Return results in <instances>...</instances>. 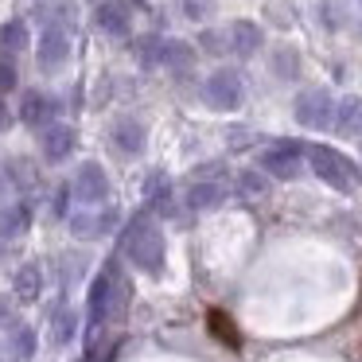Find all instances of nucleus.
<instances>
[{"mask_svg":"<svg viewBox=\"0 0 362 362\" xmlns=\"http://www.w3.org/2000/svg\"><path fill=\"white\" fill-rule=\"evenodd\" d=\"M8 323H12V300L0 296V327H8Z\"/></svg>","mask_w":362,"mask_h":362,"instance_id":"30","label":"nucleus"},{"mask_svg":"<svg viewBox=\"0 0 362 362\" xmlns=\"http://www.w3.org/2000/svg\"><path fill=\"white\" fill-rule=\"evenodd\" d=\"M28 226H32V203L16 199V203H4V206H0V242L16 238L20 230H28Z\"/></svg>","mask_w":362,"mask_h":362,"instance_id":"16","label":"nucleus"},{"mask_svg":"<svg viewBox=\"0 0 362 362\" xmlns=\"http://www.w3.org/2000/svg\"><path fill=\"white\" fill-rule=\"evenodd\" d=\"M74 144H78V133H74L71 125H55V121H51V125L40 133L43 160H51V164H59V160H66V156H71V152H74Z\"/></svg>","mask_w":362,"mask_h":362,"instance_id":"12","label":"nucleus"},{"mask_svg":"<svg viewBox=\"0 0 362 362\" xmlns=\"http://www.w3.org/2000/svg\"><path fill=\"white\" fill-rule=\"evenodd\" d=\"M71 191L86 206H102L105 199H110V180H105V168L102 164H82L78 175H74V187Z\"/></svg>","mask_w":362,"mask_h":362,"instance_id":"9","label":"nucleus"},{"mask_svg":"<svg viewBox=\"0 0 362 362\" xmlns=\"http://www.w3.org/2000/svg\"><path fill=\"white\" fill-rule=\"evenodd\" d=\"M8 335H12V354H16L20 362H28V358H35V331L28 327V323H16L12 320L8 323Z\"/></svg>","mask_w":362,"mask_h":362,"instance_id":"23","label":"nucleus"},{"mask_svg":"<svg viewBox=\"0 0 362 362\" xmlns=\"http://www.w3.org/2000/svg\"><path fill=\"white\" fill-rule=\"evenodd\" d=\"M238 191H242V199H265L269 195V180L261 172H242L238 175Z\"/></svg>","mask_w":362,"mask_h":362,"instance_id":"24","label":"nucleus"},{"mask_svg":"<svg viewBox=\"0 0 362 362\" xmlns=\"http://www.w3.org/2000/svg\"><path fill=\"white\" fill-rule=\"evenodd\" d=\"M226 40H230V51H234V55L250 59V55L261 51V28L253 24V20H234L230 32H226Z\"/></svg>","mask_w":362,"mask_h":362,"instance_id":"15","label":"nucleus"},{"mask_svg":"<svg viewBox=\"0 0 362 362\" xmlns=\"http://www.w3.org/2000/svg\"><path fill=\"white\" fill-rule=\"evenodd\" d=\"M86 362H94V358H86Z\"/></svg>","mask_w":362,"mask_h":362,"instance_id":"32","label":"nucleus"},{"mask_svg":"<svg viewBox=\"0 0 362 362\" xmlns=\"http://www.w3.org/2000/svg\"><path fill=\"white\" fill-rule=\"evenodd\" d=\"M300 168H304V144L296 141H281L273 148L261 152V172L276 175V180H296Z\"/></svg>","mask_w":362,"mask_h":362,"instance_id":"4","label":"nucleus"},{"mask_svg":"<svg viewBox=\"0 0 362 362\" xmlns=\"http://www.w3.org/2000/svg\"><path fill=\"white\" fill-rule=\"evenodd\" d=\"M12 296H16L20 304H35V300L43 296V269L35 265V261H24V265L16 269V276H12Z\"/></svg>","mask_w":362,"mask_h":362,"instance_id":"13","label":"nucleus"},{"mask_svg":"<svg viewBox=\"0 0 362 362\" xmlns=\"http://www.w3.org/2000/svg\"><path fill=\"white\" fill-rule=\"evenodd\" d=\"M16 90V66H12L8 55H0V94Z\"/></svg>","mask_w":362,"mask_h":362,"instance_id":"26","label":"nucleus"},{"mask_svg":"<svg viewBox=\"0 0 362 362\" xmlns=\"http://www.w3.org/2000/svg\"><path fill=\"white\" fill-rule=\"evenodd\" d=\"M160 47H164L160 35H144V40H136V63L141 66H160Z\"/></svg>","mask_w":362,"mask_h":362,"instance_id":"25","label":"nucleus"},{"mask_svg":"<svg viewBox=\"0 0 362 362\" xmlns=\"http://www.w3.org/2000/svg\"><path fill=\"white\" fill-rule=\"evenodd\" d=\"M144 199H148V206L156 214H172V180H168L164 172H152L148 183H144Z\"/></svg>","mask_w":362,"mask_h":362,"instance_id":"18","label":"nucleus"},{"mask_svg":"<svg viewBox=\"0 0 362 362\" xmlns=\"http://www.w3.org/2000/svg\"><path fill=\"white\" fill-rule=\"evenodd\" d=\"M183 12H187L191 20H203L206 12H211V0H183Z\"/></svg>","mask_w":362,"mask_h":362,"instance_id":"27","label":"nucleus"},{"mask_svg":"<svg viewBox=\"0 0 362 362\" xmlns=\"http://www.w3.org/2000/svg\"><path fill=\"white\" fill-rule=\"evenodd\" d=\"M121 281L117 273H113V261L102 269V273L90 281V300H86V323H90V339L98 335V331L105 327V320H110L113 312H121Z\"/></svg>","mask_w":362,"mask_h":362,"instance_id":"2","label":"nucleus"},{"mask_svg":"<svg viewBox=\"0 0 362 362\" xmlns=\"http://www.w3.org/2000/svg\"><path fill=\"white\" fill-rule=\"evenodd\" d=\"M222 203H226V187L214 183V180H203V183H195V187L187 191L191 211H214V206H222Z\"/></svg>","mask_w":362,"mask_h":362,"instance_id":"19","label":"nucleus"},{"mask_svg":"<svg viewBox=\"0 0 362 362\" xmlns=\"http://www.w3.org/2000/svg\"><path fill=\"white\" fill-rule=\"evenodd\" d=\"M296 121L304 129H327L331 121H335V102H331L327 90H304V94L296 98Z\"/></svg>","mask_w":362,"mask_h":362,"instance_id":"5","label":"nucleus"},{"mask_svg":"<svg viewBox=\"0 0 362 362\" xmlns=\"http://www.w3.org/2000/svg\"><path fill=\"white\" fill-rule=\"evenodd\" d=\"M0 51H4V55L28 51V24L24 20H8V24L0 28Z\"/></svg>","mask_w":362,"mask_h":362,"instance_id":"22","label":"nucleus"},{"mask_svg":"<svg viewBox=\"0 0 362 362\" xmlns=\"http://www.w3.org/2000/svg\"><path fill=\"white\" fill-rule=\"evenodd\" d=\"M8 125V110H4V102H0V129Z\"/></svg>","mask_w":362,"mask_h":362,"instance_id":"31","label":"nucleus"},{"mask_svg":"<svg viewBox=\"0 0 362 362\" xmlns=\"http://www.w3.org/2000/svg\"><path fill=\"white\" fill-rule=\"evenodd\" d=\"M98 28H102L105 35H113V40H125L129 32H133V0H102L94 12Z\"/></svg>","mask_w":362,"mask_h":362,"instance_id":"8","label":"nucleus"},{"mask_svg":"<svg viewBox=\"0 0 362 362\" xmlns=\"http://www.w3.org/2000/svg\"><path fill=\"white\" fill-rule=\"evenodd\" d=\"M191 63H195V51H191L187 43L164 40V47H160V66H168V71H191Z\"/></svg>","mask_w":362,"mask_h":362,"instance_id":"20","label":"nucleus"},{"mask_svg":"<svg viewBox=\"0 0 362 362\" xmlns=\"http://www.w3.org/2000/svg\"><path fill=\"white\" fill-rule=\"evenodd\" d=\"M304 156H308V164H312V172L320 175V180L327 183V187L343 191V195L358 187V168H354L351 160L343 156V152L327 148V144H308Z\"/></svg>","mask_w":362,"mask_h":362,"instance_id":"3","label":"nucleus"},{"mask_svg":"<svg viewBox=\"0 0 362 362\" xmlns=\"http://www.w3.org/2000/svg\"><path fill=\"white\" fill-rule=\"evenodd\" d=\"M203 47L211 51V55H218V51L226 47V35H218V32H203Z\"/></svg>","mask_w":362,"mask_h":362,"instance_id":"29","label":"nucleus"},{"mask_svg":"<svg viewBox=\"0 0 362 362\" xmlns=\"http://www.w3.org/2000/svg\"><path fill=\"white\" fill-rule=\"evenodd\" d=\"M59 105L51 94H43V90H28L24 102H20V121H24L28 129H47L51 121H55Z\"/></svg>","mask_w":362,"mask_h":362,"instance_id":"11","label":"nucleus"},{"mask_svg":"<svg viewBox=\"0 0 362 362\" xmlns=\"http://www.w3.org/2000/svg\"><path fill=\"white\" fill-rule=\"evenodd\" d=\"M66 59H71V35H66V28L47 24V32L40 40V71H59Z\"/></svg>","mask_w":362,"mask_h":362,"instance_id":"10","label":"nucleus"},{"mask_svg":"<svg viewBox=\"0 0 362 362\" xmlns=\"http://www.w3.org/2000/svg\"><path fill=\"white\" fill-rule=\"evenodd\" d=\"M203 98L214 110H238V105H242V74L238 71H214L203 86Z\"/></svg>","mask_w":362,"mask_h":362,"instance_id":"6","label":"nucleus"},{"mask_svg":"<svg viewBox=\"0 0 362 362\" xmlns=\"http://www.w3.org/2000/svg\"><path fill=\"white\" fill-rule=\"evenodd\" d=\"M121 253H125L136 269H144V273H164L168 245H164L160 226L148 218V214H136V218L125 226V234H121Z\"/></svg>","mask_w":362,"mask_h":362,"instance_id":"1","label":"nucleus"},{"mask_svg":"<svg viewBox=\"0 0 362 362\" xmlns=\"http://www.w3.org/2000/svg\"><path fill=\"white\" fill-rule=\"evenodd\" d=\"M74 331H78V315H74V308H71V304H59L55 315H51V335H55V343H59V346L71 343Z\"/></svg>","mask_w":362,"mask_h":362,"instance_id":"21","label":"nucleus"},{"mask_svg":"<svg viewBox=\"0 0 362 362\" xmlns=\"http://www.w3.org/2000/svg\"><path fill=\"white\" fill-rule=\"evenodd\" d=\"M66 199H71V187H59L55 195H51V211H55V218H66Z\"/></svg>","mask_w":362,"mask_h":362,"instance_id":"28","label":"nucleus"},{"mask_svg":"<svg viewBox=\"0 0 362 362\" xmlns=\"http://www.w3.org/2000/svg\"><path fill=\"white\" fill-rule=\"evenodd\" d=\"M117 222H121V214L113 211V206H86L82 214L71 218V234L82 238V242H90V238H105Z\"/></svg>","mask_w":362,"mask_h":362,"instance_id":"7","label":"nucleus"},{"mask_svg":"<svg viewBox=\"0 0 362 362\" xmlns=\"http://www.w3.org/2000/svg\"><path fill=\"white\" fill-rule=\"evenodd\" d=\"M110 141H113V148H117L121 156H141L144 152V125L133 121V117H121L117 125H113Z\"/></svg>","mask_w":362,"mask_h":362,"instance_id":"14","label":"nucleus"},{"mask_svg":"<svg viewBox=\"0 0 362 362\" xmlns=\"http://www.w3.org/2000/svg\"><path fill=\"white\" fill-rule=\"evenodd\" d=\"M331 125L339 129V136H362V98H343Z\"/></svg>","mask_w":362,"mask_h":362,"instance_id":"17","label":"nucleus"}]
</instances>
